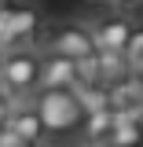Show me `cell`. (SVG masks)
<instances>
[{"label": "cell", "instance_id": "obj_1", "mask_svg": "<svg viewBox=\"0 0 143 147\" xmlns=\"http://www.w3.org/2000/svg\"><path fill=\"white\" fill-rule=\"evenodd\" d=\"M30 107L37 110L44 132H73L85 121V110L73 88H37V96L30 99Z\"/></svg>", "mask_w": 143, "mask_h": 147}, {"label": "cell", "instance_id": "obj_2", "mask_svg": "<svg viewBox=\"0 0 143 147\" xmlns=\"http://www.w3.org/2000/svg\"><path fill=\"white\" fill-rule=\"evenodd\" d=\"M40 77V52L33 48H7L0 55V96L4 99H30Z\"/></svg>", "mask_w": 143, "mask_h": 147}, {"label": "cell", "instance_id": "obj_3", "mask_svg": "<svg viewBox=\"0 0 143 147\" xmlns=\"http://www.w3.org/2000/svg\"><path fill=\"white\" fill-rule=\"evenodd\" d=\"M44 40H48V52L66 55V59H73V63L95 52L92 33L85 30V26H73V22H66V26H52V30L44 33Z\"/></svg>", "mask_w": 143, "mask_h": 147}, {"label": "cell", "instance_id": "obj_4", "mask_svg": "<svg viewBox=\"0 0 143 147\" xmlns=\"http://www.w3.org/2000/svg\"><path fill=\"white\" fill-rule=\"evenodd\" d=\"M128 30H132V22L125 15H103L92 22V44H95V52H125V40H128Z\"/></svg>", "mask_w": 143, "mask_h": 147}, {"label": "cell", "instance_id": "obj_5", "mask_svg": "<svg viewBox=\"0 0 143 147\" xmlns=\"http://www.w3.org/2000/svg\"><path fill=\"white\" fill-rule=\"evenodd\" d=\"M37 88H77V63L66 55H40V77Z\"/></svg>", "mask_w": 143, "mask_h": 147}, {"label": "cell", "instance_id": "obj_6", "mask_svg": "<svg viewBox=\"0 0 143 147\" xmlns=\"http://www.w3.org/2000/svg\"><path fill=\"white\" fill-rule=\"evenodd\" d=\"M7 129L18 132L26 144H44V125L30 107V99H11V114H7Z\"/></svg>", "mask_w": 143, "mask_h": 147}, {"label": "cell", "instance_id": "obj_7", "mask_svg": "<svg viewBox=\"0 0 143 147\" xmlns=\"http://www.w3.org/2000/svg\"><path fill=\"white\" fill-rule=\"evenodd\" d=\"M85 140H88L92 147H99V144H107V136H110V129H114V110H95V114H85Z\"/></svg>", "mask_w": 143, "mask_h": 147}, {"label": "cell", "instance_id": "obj_8", "mask_svg": "<svg viewBox=\"0 0 143 147\" xmlns=\"http://www.w3.org/2000/svg\"><path fill=\"white\" fill-rule=\"evenodd\" d=\"M95 63H99V85H114L132 74L121 52H95Z\"/></svg>", "mask_w": 143, "mask_h": 147}, {"label": "cell", "instance_id": "obj_9", "mask_svg": "<svg viewBox=\"0 0 143 147\" xmlns=\"http://www.w3.org/2000/svg\"><path fill=\"white\" fill-rule=\"evenodd\" d=\"M77 99H81V110L85 114H95V110H107V85H77Z\"/></svg>", "mask_w": 143, "mask_h": 147}, {"label": "cell", "instance_id": "obj_10", "mask_svg": "<svg viewBox=\"0 0 143 147\" xmlns=\"http://www.w3.org/2000/svg\"><path fill=\"white\" fill-rule=\"evenodd\" d=\"M121 55H125L128 70H132V66H136V63L143 59V22L128 30V40H125V52H121Z\"/></svg>", "mask_w": 143, "mask_h": 147}, {"label": "cell", "instance_id": "obj_11", "mask_svg": "<svg viewBox=\"0 0 143 147\" xmlns=\"http://www.w3.org/2000/svg\"><path fill=\"white\" fill-rule=\"evenodd\" d=\"M0 147H30V144H26L18 132H11V129L4 125V129H0Z\"/></svg>", "mask_w": 143, "mask_h": 147}, {"label": "cell", "instance_id": "obj_12", "mask_svg": "<svg viewBox=\"0 0 143 147\" xmlns=\"http://www.w3.org/2000/svg\"><path fill=\"white\" fill-rule=\"evenodd\" d=\"M110 7H117V11H128V7H140L143 0H107Z\"/></svg>", "mask_w": 143, "mask_h": 147}, {"label": "cell", "instance_id": "obj_13", "mask_svg": "<svg viewBox=\"0 0 143 147\" xmlns=\"http://www.w3.org/2000/svg\"><path fill=\"white\" fill-rule=\"evenodd\" d=\"M7 114H11V99H4V96H0V129L7 125Z\"/></svg>", "mask_w": 143, "mask_h": 147}, {"label": "cell", "instance_id": "obj_14", "mask_svg": "<svg viewBox=\"0 0 143 147\" xmlns=\"http://www.w3.org/2000/svg\"><path fill=\"white\" fill-rule=\"evenodd\" d=\"M99 147H110V144H99Z\"/></svg>", "mask_w": 143, "mask_h": 147}]
</instances>
